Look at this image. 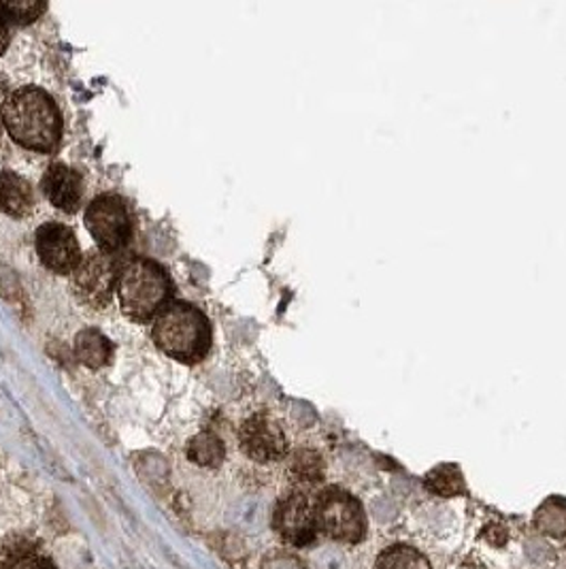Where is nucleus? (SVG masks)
<instances>
[{
	"instance_id": "f257e3e1",
	"label": "nucleus",
	"mask_w": 566,
	"mask_h": 569,
	"mask_svg": "<svg viewBox=\"0 0 566 569\" xmlns=\"http://www.w3.org/2000/svg\"><path fill=\"white\" fill-rule=\"evenodd\" d=\"M11 139L32 152H53L62 134V116L52 97L39 88L16 90L2 104Z\"/></svg>"
},
{
	"instance_id": "f03ea898",
	"label": "nucleus",
	"mask_w": 566,
	"mask_h": 569,
	"mask_svg": "<svg viewBox=\"0 0 566 569\" xmlns=\"http://www.w3.org/2000/svg\"><path fill=\"white\" fill-rule=\"evenodd\" d=\"M155 346L171 359L199 362L211 348V325L205 313L190 303H171L155 316Z\"/></svg>"
},
{
	"instance_id": "7ed1b4c3",
	"label": "nucleus",
	"mask_w": 566,
	"mask_h": 569,
	"mask_svg": "<svg viewBox=\"0 0 566 569\" xmlns=\"http://www.w3.org/2000/svg\"><path fill=\"white\" fill-rule=\"evenodd\" d=\"M118 299L129 318L145 322L169 306L171 280L154 260H129L120 269Z\"/></svg>"
},
{
	"instance_id": "20e7f679",
	"label": "nucleus",
	"mask_w": 566,
	"mask_h": 569,
	"mask_svg": "<svg viewBox=\"0 0 566 569\" xmlns=\"http://www.w3.org/2000/svg\"><path fill=\"white\" fill-rule=\"evenodd\" d=\"M315 520H317V533H324L336 542H361L366 531V520L362 506L347 492H322L315 499Z\"/></svg>"
},
{
	"instance_id": "39448f33",
	"label": "nucleus",
	"mask_w": 566,
	"mask_h": 569,
	"mask_svg": "<svg viewBox=\"0 0 566 569\" xmlns=\"http://www.w3.org/2000/svg\"><path fill=\"white\" fill-rule=\"evenodd\" d=\"M85 227L103 252H118L129 246L132 218L127 203L115 194H103L85 209Z\"/></svg>"
},
{
	"instance_id": "423d86ee",
	"label": "nucleus",
	"mask_w": 566,
	"mask_h": 569,
	"mask_svg": "<svg viewBox=\"0 0 566 569\" xmlns=\"http://www.w3.org/2000/svg\"><path fill=\"white\" fill-rule=\"evenodd\" d=\"M118 278H120V269L115 264L113 254L101 250L81 259L73 284L79 299L85 306L94 310H104L111 303L113 295L118 292Z\"/></svg>"
},
{
	"instance_id": "0eeeda50",
	"label": "nucleus",
	"mask_w": 566,
	"mask_h": 569,
	"mask_svg": "<svg viewBox=\"0 0 566 569\" xmlns=\"http://www.w3.org/2000/svg\"><path fill=\"white\" fill-rule=\"evenodd\" d=\"M37 254L46 269H50L58 276L75 273L81 264V250L75 233L58 222L43 224L37 231Z\"/></svg>"
},
{
	"instance_id": "6e6552de",
	"label": "nucleus",
	"mask_w": 566,
	"mask_h": 569,
	"mask_svg": "<svg viewBox=\"0 0 566 569\" xmlns=\"http://www.w3.org/2000/svg\"><path fill=\"white\" fill-rule=\"evenodd\" d=\"M273 525L283 540L292 546H307L317 536L315 501L305 492H292L280 501Z\"/></svg>"
},
{
	"instance_id": "1a4fd4ad",
	"label": "nucleus",
	"mask_w": 566,
	"mask_h": 569,
	"mask_svg": "<svg viewBox=\"0 0 566 569\" xmlns=\"http://www.w3.org/2000/svg\"><path fill=\"white\" fill-rule=\"evenodd\" d=\"M239 441L243 452L257 463L280 461L287 452L282 427L266 415L247 418L239 431Z\"/></svg>"
},
{
	"instance_id": "9d476101",
	"label": "nucleus",
	"mask_w": 566,
	"mask_h": 569,
	"mask_svg": "<svg viewBox=\"0 0 566 569\" xmlns=\"http://www.w3.org/2000/svg\"><path fill=\"white\" fill-rule=\"evenodd\" d=\"M43 192L52 201V206L75 213L81 206V194H83V180L78 171H73L67 164H52L46 176H43Z\"/></svg>"
},
{
	"instance_id": "9b49d317",
	"label": "nucleus",
	"mask_w": 566,
	"mask_h": 569,
	"mask_svg": "<svg viewBox=\"0 0 566 569\" xmlns=\"http://www.w3.org/2000/svg\"><path fill=\"white\" fill-rule=\"evenodd\" d=\"M0 209L11 218H24L34 209L30 183L13 171L0 173Z\"/></svg>"
},
{
	"instance_id": "f8f14e48",
	"label": "nucleus",
	"mask_w": 566,
	"mask_h": 569,
	"mask_svg": "<svg viewBox=\"0 0 566 569\" xmlns=\"http://www.w3.org/2000/svg\"><path fill=\"white\" fill-rule=\"evenodd\" d=\"M75 357L90 369H101L113 357V343L97 329H85L75 339Z\"/></svg>"
},
{
	"instance_id": "ddd939ff",
	"label": "nucleus",
	"mask_w": 566,
	"mask_h": 569,
	"mask_svg": "<svg viewBox=\"0 0 566 569\" xmlns=\"http://www.w3.org/2000/svg\"><path fill=\"white\" fill-rule=\"evenodd\" d=\"M188 459L196 466L218 467L224 461V443L218 436L203 431L188 443Z\"/></svg>"
},
{
	"instance_id": "4468645a",
	"label": "nucleus",
	"mask_w": 566,
	"mask_h": 569,
	"mask_svg": "<svg viewBox=\"0 0 566 569\" xmlns=\"http://www.w3.org/2000/svg\"><path fill=\"white\" fill-rule=\"evenodd\" d=\"M377 569H431V563L420 550L405 543H396L380 555Z\"/></svg>"
},
{
	"instance_id": "2eb2a0df",
	"label": "nucleus",
	"mask_w": 566,
	"mask_h": 569,
	"mask_svg": "<svg viewBox=\"0 0 566 569\" xmlns=\"http://www.w3.org/2000/svg\"><path fill=\"white\" fill-rule=\"evenodd\" d=\"M46 9H48L46 2H34V0L0 2V16L13 24H32L46 13Z\"/></svg>"
},
{
	"instance_id": "dca6fc26",
	"label": "nucleus",
	"mask_w": 566,
	"mask_h": 569,
	"mask_svg": "<svg viewBox=\"0 0 566 569\" xmlns=\"http://www.w3.org/2000/svg\"><path fill=\"white\" fill-rule=\"evenodd\" d=\"M292 473H294V478H296L301 485L313 487V485H317V482L322 480V466H320V461H317L315 455L301 452V455L294 459V463H292Z\"/></svg>"
},
{
	"instance_id": "f3484780",
	"label": "nucleus",
	"mask_w": 566,
	"mask_h": 569,
	"mask_svg": "<svg viewBox=\"0 0 566 569\" xmlns=\"http://www.w3.org/2000/svg\"><path fill=\"white\" fill-rule=\"evenodd\" d=\"M2 569H52V563L48 559H41V557H18L13 559L11 563H7Z\"/></svg>"
},
{
	"instance_id": "a211bd4d",
	"label": "nucleus",
	"mask_w": 566,
	"mask_h": 569,
	"mask_svg": "<svg viewBox=\"0 0 566 569\" xmlns=\"http://www.w3.org/2000/svg\"><path fill=\"white\" fill-rule=\"evenodd\" d=\"M9 41H11V34H9L7 20L0 16V53L7 52V48H9Z\"/></svg>"
},
{
	"instance_id": "6ab92c4d",
	"label": "nucleus",
	"mask_w": 566,
	"mask_h": 569,
	"mask_svg": "<svg viewBox=\"0 0 566 569\" xmlns=\"http://www.w3.org/2000/svg\"><path fill=\"white\" fill-rule=\"evenodd\" d=\"M456 569H484L479 568V566H468V563H463V566H458Z\"/></svg>"
},
{
	"instance_id": "aec40b11",
	"label": "nucleus",
	"mask_w": 566,
	"mask_h": 569,
	"mask_svg": "<svg viewBox=\"0 0 566 569\" xmlns=\"http://www.w3.org/2000/svg\"><path fill=\"white\" fill-rule=\"evenodd\" d=\"M0 132H2V113H0Z\"/></svg>"
}]
</instances>
